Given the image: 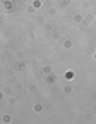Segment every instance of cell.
<instances>
[]
</instances>
